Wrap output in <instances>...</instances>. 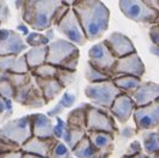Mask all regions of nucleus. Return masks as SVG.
<instances>
[{"label": "nucleus", "mask_w": 159, "mask_h": 158, "mask_svg": "<svg viewBox=\"0 0 159 158\" xmlns=\"http://www.w3.org/2000/svg\"><path fill=\"white\" fill-rule=\"evenodd\" d=\"M25 44L30 47H42V46H48L50 40L46 38L45 34L39 31H30L28 36H25Z\"/></svg>", "instance_id": "nucleus-31"}, {"label": "nucleus", "mask_w": 159, "mask_h": 158, "mask_svg": "<svg viewBox=\"0 0 159 158\" xmlns=\"http://www.w3.org/2000/svg\"><path fill=\"white\" fill-rule=\"evenodd\" d=\"M23 155H24V152L22 150H18V151H13V152L1 155L0 158H23Z\"/></svg>", "instance_id": "nucleus-44"}, {"label": "nucleus", "mask_w": 159, "mask_h": 158, "mask_svg": "<svg viewBox=\"0 0 159 158\" xmlns=\"http://www.w3.org/2000/svg\"><path fill=\"white\" fill-rule=\"evenodd\" d=\"M153 26H159V15H158V17H157V20H156V22L153 23Z\"/></svg>", "instance_id": "nucleus-52"}, {"label": "nucleus", "mask_w": 159, "mask_h": 158, "mask_svg": "<svg viewBox=\"0 0 159 158\" xmlns=\"http://www.w3.org/2000/svg\"><path fill=\"white\" fill-rule=\"evenodd\" d=\"M23 158H42V157L35 156V155H30V153H24V155H23Z\"/></svg>", "instance_id": "nucleus-50"}, {"label": "nucleus", "mask_w": 159, "mask_h": 158, "mask_svg": "<svg viewBox=\"0 0 159 158\" xmlns=\"http://www.w3.org/2000/svg\"><path fill=\"white\" fill-rule=\"evenodd\" d=\"M87 132H105L110 134L117 133V126L113 118L107 112L98 109L94 105H89L87 111Z\"/></svg>", "instance_id": "nucleus-9"}, {"label": "nucleus", "mask_w": 159, "mask_h": 158, "mask_svg": "<svg viewBox=\"0 0 159 158\" xmlns=\"http://www.w3.org/2000/svg\"><path fill=\"white\" fill-rule=\"evenodd\" d=\"M47 53H48V47L42 46V47H31L28 51H25L24 57L27 60V64L29 67V70L33 71L36 68L43 65L47 63Z\"/></svg>", "instance_id": "nucleus-21"}, {"label": "nucleus", "mask_w": 159, "mask_h": 158, "mask_svg": "<svg viewBox=\"0 0 159 158\" xmlns=\"http://www.w3.org/2000/svg\"><path fill=\"white\" fill-rule=\"evenodd\" d=\"M156 133L158 134V137H159V126H158V127H157V128H156Z\"/></svg>", "instance_id": "nucleus-54"}, {"label": "nucleus", "mask_w": 159, "mask_h": 158, "mask_svg": "<svg viewBox=\"0 0 159 158\" xmlns=\"http://www.w3.org/2000/svg\"><path fill=\"white\" fill-rule=\"evenodd\" d=\"M65 122H66V121H65ZM86 135H87V130L72 127V126H69V124L66 123V128L64 130L61 141L72 151V150L75 148V146H76Z\"/></svg>", "instance_id": "nucleus-23"}, {"label": "nucleus", "mask_w": 159, "mask_h": 158, "mask_svg": "<svg viewBox=\"0 0 159 158\" xmlns=\"http://www.w3.org/2000/svg\"><path fill=\"white\" fill-rule=\"evenodd\" d=\"M65 128H66V122L63 118H60L59 116H57L56 117V124H54V138L57 140H61Z\"/></svg>", "instance_id": "nucleus-38"}, {"label": "nucleus", "mask_w": 159, "mask_h": 158, "mask_svg": "<svg viewBox=\"0 0 159 158\" xmlns=\"http://www.w3.org/2000/svg\"><path fill=\"white\" fill-rule=\"evenodd\" d=\"M33 83H34V77H33V80L30 81L28 85H25V86H23V87H20V88L16 89V94H15V99H13V100H15L17 104H20V105L24 104L25 98H27V95H28V93H29Z\"/></svg>", "instance_id": "nucleus-37"}, {"label": "nucleus", "mask_w": 159, "mask_h": 158, "mask_svg": "<svg viewBox=\"0 0 159 158\" xmlns=\"http://www.w3.org/2000/svg\"><path fill=\"white\" fill-rule=\"evenodd\" d=\"M122 134H123V137H125V138H129L130 135H133V134H134V130H131V129H130V127H127V128L123 129Z\"/></svg>", "instance_id": "nucleus-46"}, {"label": "nucleus", "mask_w": 159, "mask_h": 158, "mask_svg": "<svg viewBox=\"0 0 159 158\" xmlns=\"http://www.w3.org/2000/svg\"><path fill=\"white\" fill-rule=\"evenodd\" d=\"M38 87L42 92V95L48 104L56 97H58L60 93L64 91L63 86L56 79H40V77H34Z\"/></svg>", "instance_id": "nucleus-20"}, {"label": "nucleus", "mask_w": 159, "mask_h": 158, "mask_svg": "<svg viewBox=\"0 0 159 158\" xmlns=\"http://www.w3.org/2000/svg\"><path fill=\"white\" fill-rule=\"evenodd\" d=\"M113 83L117 86V88L122 91V93L131 95L142 83V80L134 77V76H118L112 79Z\"/></svg>", "instance_id": "nucleus-25"}, {"label": "nucleus", "mask_w": 159, "mask_h": 158, "mask_svg": "<svg viewBox=\"0 0 159 158\" xmlns=\"http://www.w3.org/2000/svg\"><path fill=\"white\" fill-rule=\"evenodd\" d=\"M15 94H16V88L12 86V83L9 80L0 76V95H1V98L12 101L15 99Z\"/></svg>", "instance_id": "nucleus-34"}, {"label": "nucleus", "mask_w": 159, "mask_h": 158, "mask_svg": "<svg viewBox=\"0 0 159 158\" xmlns=\"http://www.w3.org/2000/svg\"><path fill=\"white\" fill-rule=\"evenodd\" d=\"M141 152H142V146H141L140 141L135 140V141H133V142L130 144L129 147L127 148L124 156H135V155H139Z\"/></svg>", "instance_id": "nucleus-41"}, {"label": "nucleus", "mask_w": 159, "mask_h": 158, "mask_svg": "<svg viewBox=\"0 0 159 158\" xmlns=\"http://www.w3.org/2000/svg\"><path fill=\"white\" fill-rule=\"evenodd\" d=\"M20 150V146L12 144L7 140H4V139H0V156L1 155H5V153H9V152H13V151H18Z\"/></svg>", "instance_id": "nucleus-39"}, {"label": "nucleus", "mask_w": 159, "mask_h": 158, "mask_svg": "<svg viewBox=\"0 0 159 158\" xmlns=\"http://www.w3.org/2000/svg\"><path fill=\"white\" fill-rule=\"evenodd\" d=\"M156 103H157V105H158V106H159V98L157 99V100H156Z\"/></svg>", "instance_id": "nucleus-55"}, {"label": "nucleus", "mask_w": 159, "mask_h": 158, "mask_svg": "<svg viewBox=\"0 0 159 158\" xmlns=\"http://www.w3.org/2000/svg\"><path fill=\"white\" fill-rule=\"evenodd\" d=\"M30 138H33L30 115L7 121L0 128V139L7 140L20 147H22Z\"/></svg>", "instance_id": "nucleus-5"}, {"label": "nucleus", "mask_w": 159, "mask_h": 158, "mask_svg": "<svg viewBox=\"0 0 159 158\" xmlns=\"http://www.w3.org/2000/svg\"><path fill=\"white\" fill-rule=\"evenodd\" d=\"M47 103L42 95V92L40 91V88L38 87L35 80H34V83L30 88L29 93L25 98V101L23 104V106H27V108H30V109H38V108H42L45 106Z\"/></svg>", "instance_id": "nucleus-26"}, {"label": "nucleus", "mask_w": 159, "mask_h": 158, "mask_svg": "<svg viewBox=\"0 0 159 158\" xmlns=\"http://www.w3.org/2000/svg\"><path fill=\"white\" fill-rule=\"evenodd\" d=\"M33 77H40V79H56L57 76V72H58V68L48 64V63H45L43 65H41L39 68H36L35 70L30 71Z\"/></svg>", "instance_id": "nucleus-30"}, {"label": "nucleus", "mask_w": 159, "mask_h": 158, "mask_svg": "<svg viewBox=\"0 0 159 158\" xmlns=\"http://www.w3.org/2000/svg\"><path fill=\"white\" fill-rule=\"evenodd\" d=\"M71 155L75 158H97L99 156V152L94 148L89 138L86 135L71 151Z\"/></svg>", "instance_id": "nucleus-24"}, {"label": "nucleus", "mask_w": 159, "mask_h": 158, "mask_svg": "<svg viewBox=\"0 0 159 158\" xmlns=\"http://www.w3.org/2000/svg\"><path fill=\"white\" fill-rule=\"evenodd\" d=\"M47 53V63L59 69L76 72L80 60V49L68 40L57 39L51 41Z\"/></svg>", "instance_id": "nucleus-3"}, {"label": "nucleus", "mask_w": 159, "mask_h": 158, "mask_svg": "<svg viewBox=\"0 0 159 158\" xmlns=\"http://www.w3.org/2000/svg\"><path fill=\"white\" fill-rule=\"evenodd\" d=\"M1 24H2V23H1V22H0V27H1Z\"/></svg>", "instance_id": "nucleus-56"}, {"label": "nucleus", "mask_w": 159, "mask_h": 158, "mask_svg": "<svg viewBox=\"0 0 159 158\" xmlns=\"http://www.w3.org/2000/svg\"><path fill=\"white\" fill-rule=\"evenodd\" d=\"M88 63L92 67L112 79V70L118 59L112 54L104 41L97 42L90 47L88 51Z\"/></svg>", "instance_id": "nucleus-7"}, {"label": "nucleus", "mask_w": 159, "mask_h": 158, "mask_svg": "<svg viewBox=\"0 0 159 158\" xmlns=\"http://www.w3.org/2000/svg\"><path fill=\"white\" fill-rule=\"evenodd\" d=\"M16 31L20 34V36H22V35H24V36H28V34L30 33L25 23H20V24H18V26H17V30H16Z\"/></svg>", "instance_id": "nucleus-45"}, {"label": "nucleus", "mask_w": 159, "mask_h": 158, "mask_svg": "<svg viewBox=\"0 0 159 158\" xmlns=\"http://www.w3.org/2000/svg\"><path fill=\"white\" fill-rule=\"evenodd\" d=\"M149 39L154 46L159 47V26H152L148 31Z\"/></svg>", "instance_id": "nucleus-42"}, {"label": "nucleus", "mask_w": 159, "mask_h": 158, "mask_svg": "<svg viewBox=\"0 0 159 158\" xmlns=\"http://www.w3.org/2000/svg\"><path fill=\"white\" fill-rule=\"evenodd\" d=\"M72 2L74 1H61V4L59 5V7L54 12V16H53V26H58L60 23V21L63 20L65 16H66V13L70 11L71 9V6H72Z\"/></svg>", "instance_id": "nucleus-35"}, {"label": "nucleus", "mask_w": 159, "mask_h": 158, "mask_svg": "<svg viewBox=\"0 0 159 158\" xmlns=\"http://www.w3.org/2000/svg\"><path fill=\"white\" fill-rule=\"evenodd\" d=\"M142 146L147 156H153L159 151V137L156 130H147L142 135Z\"/></svg>", "instance_id": "nucleus-27"}, {"label": "nucleus", "mask_w": 159, "mask_h": 158, "mask_svg": "<svg viewBox=\"0 0 159 158\" xmlns=\"http://www.w3.org/2000/svg\"><path fill=\"white\" fill-rule=\"evenodd\" d=\"M138 130H152L159 126V106L152 103L146 106L136 108L133 115Z\"/></svg>", "instance_id": "nucleus-12"}, {"label": "nucleus", "mask_w": 159, "mask_h": 158, "mask_svg": "<svg viewBox=\"0 0 159 158\" xmlns=\"http://www.w3.org/2000/svg\"><path fill=\"white\" fill-rule=\"evenodd\" d=\"M25 51L27 44L17 31L0 29V57L20 56Z\"/></svg>", "instance_id": "nucleus-11"}, {"label": "nucleus", "mask_w": 159, "mask_h": 158, "mask_svg": "<svg viewBox=\"0 0 159 158\" xmlns=\"http://www.w3.org/2000/svg\"><path fill=\"white\" fill-rule=\"evenodd\" d=\"M145 74V64L141 60L138 52L119 58L112 70V79L118 76H134L142 79Z\"/></svg>", "instance_id": "nucleus-10"}, {"label": "nucleus", "mask_w": 159, "mask_h": 158, "mask_svg": "<svg viewBox=\"0 0 159 158\" xmlns=\"http://www.w3.org/2000/svg\"><path fill=\"white\" fill-rule=\"evenodd\" d=\"M71 157V150H70L61 140H57L56 144L51 150L48 158H70Z\"/></svg>", "instance_id": "nucleus-33"}, {"label": "nucleus", "mask_w": 159, "mask_h": 158, "mask_svg": "<svg viewBox=\"0 0 159 158\" xmlns=\"http://www.w3.org/2000/svg\"><path fill=\"white\" fill-rule=\"evenodd\" d=\"M59 0H25L22 6V18L35 31L51 29L53 16L59 7Z\"/></svg>", "instance_id": "nucleus-2"}, {"label": "nucleus", "mask_w": 159, "mask_h": 158, "mask_svg": "<svg viewBox=\"0 0 159 158\" xmlns=\"http://www.w3.org/2000/svg\"><path fill=\"white\" fill-rule=\"evenodd\" d=\"M130 97L136 108L146 106L152 103H156V100L159 98V85L151 81H142L139 88Z\"/></svg>", "instance_id": "nucleus-14"}, {"label": "nucleus", "mask_w": 159, "mask_h": 158, "mask_svg": "<svg viewBox=\"0 0 159 158\" xmlns=\"http://www.w3.org/2000/svg\"><path fill=\"white\" fill-rule=\"evenodd\" d=\"M70 158H75V157H70Z\"/></svg>", "instance_id": "nucleus-57"}, {"label": "nucleus", "mask_w": 159, "mask_h": 158, "mask_svg": "<svg viewBox=\"0 0 159 158\" xmlns=\"http://www.w3.org/2000/svg\"><path fill=\"white\" fill-rule=\"evenodd\" d=\"M84 76L86 80L89 83H95V82H101V81H106V80H112L106 74L101 72L98 69H95L94 67H92L89 63L86 64V70H84Z\"/></svg>", "instance_id": "nucleus-32"}, {"label": "nucleus", "mask_w": 159, "mask_h": 158, "mask_svg": "<svg viewBox=\"0 0 159 158\" xmlns=\"http://www.w3.org/2000/svg\"><path fill=\"white\" fill-rule=\"evenodd\" d=\"M11 12L9 9V5L6 1H1L0 0V22L1 23H6L10 20Z\"/></svg>", "instance_id": "nucleus-40"}, {"label": "nucleus", "mask_w": 159, "mask_h": 158, "mask_svg": "<svg viewBox=\"0 0 159 158\" xmlns=\"http://www.w3.org/2000/svg\"><path fill=\"white\" fill-rule=\"evenodd\" d=\"M1 77L9 80L12 86L15 88H20V87H23L25 85H28L30 81L33 80V75L31 72H27V74H10V72H1L0 74Z\"/></svg>", "instance_id": "nucleus-29"}, {"label": "nucleus", "mask_w": 159, "mask_h": 158, "mask_svg": "<svg viewBox=\"0 0 159 158\" xmlns=\"http://www.w3.org/2000/svg\"><path fill=\"white\" fill-rule=\"evenodd\" d=\"M75 100H76V97L72 94V93H70V92H65L64 94H63V97L61 99L59 100V103L57 104V106H54L53 110H51L48 111L46 115L48 116V117H53V116H58L60 112L63 111L64 109H66V108H71L72 105H74V103H75Z\"/></svg>", "instance_id": "nucleus-28"}, {"label": "nucleus", "mask_w": 159, "mask_h": 158, "mask_svg": "<svg viewBox=\"0 0 159 158\" xmlns=\"http://www.w3.org/2000/svg\"><path fill=\"white\" fill-rule=\"evenodd\" d=\"M87 137L89 138L92 145L99 153H106L112 151L115 134H110L105 132H87Z\"/></svg>", "instance_id": "nucleus-19"}, {"label": "nucleus", "mask_w": 159, "mask_h": 158, "mask_svg": "<svg viewBox=\"0 0 159 158\" xmlns=\"http://www.w3.org/2000/svg\"><path fill=\"white\" fill-rule=\"evenodd\" d=\"M71 9L77 15L88 41H97L107 31L110 11L99 0H76Z\"/></svg>", "instance_id": "nucleus-1"}, {"label": "nucleus", "mask_w": 159, "mask_h": 158, "mask_svg": "<svg viewBox=\"0 0 159 158\" xmlns=\"http://www.w3.org/2000/svg\"><path fill=\"white\" fill-rule=\"evenodd\" d=\"M57 139H40V138H30L22 147L20 150L24 153H30V155H35L42 158H48L51 150L53 147V145L56 144Z\"/></svg>", "instance_id": "nucleus-17"}, {"label": "nucleus", "mask_w": 159, "mask_h": 158, "mask_svg": "<svg viewBox=\"0 0 159 158\" xmlns=\"http://www.w3.org/2000/svg\"><path fill=\"white\" fill-rule=\"evenodd\" d=\"M122 158H149V156H147L146 153L141 152L139 155H135V156H123Z\"/></svg>", "instance_id": "nucleus-47"}, {"label": "nucleus", "mask_w": 159, "mask_h": 158, "mask_svg": "<svg viewBox=\"0 0 159 158\" xmlns=\"http://www.w3.org/2000/svg\"><path fill=\"white\" fill-rule=\"evenodd\" d=\"M31 116V129L33 137L40 139L54 138V123L46 114H33Z\"/></svg>", "instance_id": "nucleus-16"}, {"label": "nucleus", "mask_w": 159, "mask_h": 158, "mask_svg": "<svg viewBox=\"0 0 159 158\" xmlns=\"http://www.w3.org/2000/svg\"><path fill=\"white\" fill-rule=\"evenodd\" d=\"M90 104H81L80 106L75 108L70 111L66 116V123L69 126L81 128L86 130L87 127V111Z\"/></svg>", "instance_id": "nucleus-22"}, {"label": "nucleus", "mask_w": 159, "mask_h": 158, "mask_svg": "<svg viewBox=\"0 0 159 158\" xmlns=\"http://www.w3.org/2000/svg\"><path fill=\"white\" fill-rule=\"evenodd\" d=\"M75 74L76 72H72V71H68V70L59 69L58 68V72H57L56 80L63 86V88H66L68 86H70L75 81Z\"/></svg>", "instance_id": "nucleus-36"}, {"label": "nucleus", "mask_w": 159, "mask_h": 158, "mask_svg": "<svg viewBox=\"0 0 159 158\" xmlns=\"http://www.w3.org/2000/svg\"><path fill=\"white\" fill-rule=\"evenodd\" d=\"M7 111L9 112H12V105H11V101L9 100H5L4 98H1V95H0V117L1 116H4V115H6L7 114Z\"/></svg>", "instance_id": "nucleus-43"}, {"label": "nucleus", "mask_w": 159, "mask_h": 158, "mask_svg": "<svg viewBox=\"0 0 159 158\" xmlns=\"http://www.w3.org/2000/svg\"><path fill=\"white\" fill-rule=\"evenodd\" d=\"M111 155L110 152H106V153H99V156L97 158H109V156Z\"/></svg>", "instance_id": "nucleus-51"}, {"label": "nucleus", "mask_w": 159, "mask_h": 158, "mask_svg": "<svg viewBox=\"0 0 159 158\" xmlns=\"http://www.w3.org/2000/svg\"><path fill=\"white\" fill-rule=\"evenodd\" d=\"M57 29L66 38L69 42L74 44L75 46H83L88 41L79 17L72 9H70L66 16L60 21V23L57 26Z\"/></svg>", "instance_id": "nucleus-8"}, {"label": "nucleus", "mask_w": 159, "mask_h": 158, "mask_svg": "<svg viewBox=\"0 0 159 158\" xmlns=\"http://www.w3.org/2000/svg\"><path fill=\"white\" fill-rule=\"evenodd\" d=\"M151 53H153V54H156V56H158L159 57V47H157V46H152L151 47Z\"/></svg>", "instance_id": "nucleus-48"}, {"label": "nucleus", "mask_w": 159, "mask_h": 158, "mask_svg": "<svg viewBox=\"0 0 159 158\" xmlns=\"http://www.w3.org/2000/svg\"><path fill=\"white\" fill-rule=\"evenodd\" d=\"M135 109H136V106H135V104H134L131 97L128 95V94L122 93L113 101V104H112L110 111H111V115L117 119L119 123L124 124L134 115Z\"/></svg>", "instance_id": "nucleus-15"}, {"label": "nucleus", "mask_w": 159, "mask_h": 158, "mask_svg": "<svg viewBox=\"0 0 159 158\" xmlns=\"http://www.w3.org/2000/svg\"><path fill=\"white\" fill-rule=\"evenodd\" d=\"M104 42L106 44V46L109 47L112 54L117 59L136 52L133 41L127 35H124L119 31H113L112 34H110L109 36L104 40Z\"/></svg>", "instance_id": "nucleus-13"}, {"label": "nucleus", "mask_w": 159, "mask_h": 158, "mask_svg": "<svg viewBox=\"0 0 159 158\" xmlns=\"http://www.w3.org/2000/svg\"><path fill=\"white\" fill-rule=\"evenodd\" d=\"M46 38L50 40V41H53V31H52V29H47V35H46Z\"/></svg>", "instance_id": "nucleus-49"}, {"label": "nucleus", "mask_w": 159, "mask_h": 158, "mask_svg": "<svg viewBox=\"0 0 159 158\" xmlns=\"http://www.w3.org/2000/svg\"><path fill=\"white\" fill-rule=\"evenodd\" d=\"M149 158H159V151L156 153V155H153V156H151Z\"/></svg>", "instance_id": "nucleus-53"}, {"label": "nucleus", "mask_w": 159, "mask_h": 158, "mask_svg": "<svg viewBox=\"0 0 159 158\" xmlns=\"http://www.w3.org/2000/svg\"><path fill=\"white\" fill-rule=\"evenodd\" d=\"M119 9L123 15L136 23L152 24L156 22L159 11L149 6L147 1L141 0H120L118 1Z\"/></svg>", "instance_id": "nucleus-6"}, {"label": "nucleus", "mask_w": 159, "mask_h": 158, "mask_svg": "<svg viewBox=\"0 0 159 158\" xmlns=\"http://www.w3.org/2000/svg\"><path fill=\"white\" fill-rule=\"evenodd\" d=\"M84 94L94 105L110 110L113 101L122 94V91L117 88L112 80H106L95 83H88L84 88Z\"/></svg>", "instance_id": "nucleus-4"}, {"label": "nucleus", "mask_w": 159, "mask_h": 158, "mask_svg": "<svg viewBox=\"0 0 159 158\" xmlns=\"http://www.w3.org/2000/svg\"><path fill=\"white\" fill-rule=\"evenodd\" d=\"M10 72V74H27L30 72L29 67L24 57V53L20 56H6L0 57V74Z\"/></svg>", "instance_id": "nucleus-18"}]
</instances>
